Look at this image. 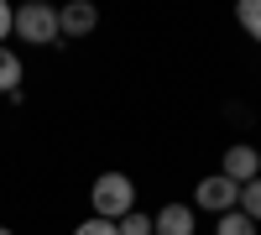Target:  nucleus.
Wrapping results in <instances>:
<instances>
[{"instance_id": "f257e3e1", "label": "nucleus", "mask_w": 261, "mask_h": 235, "mask_svg": "<svg viewBox=\"0 0 261 235\" xmlns=\"http://www.w3.org/2000/svg\"><path fill=\"white\" fill-rule=\"evenodd\" d=\"M94 215L99 220H110V225H120L130 209H136V183H130L125 173H99L94 178Z\"/></svg>"}, {"instance_id": "f03ea898", "label": "nucleus", "mask_w": 261, "mask_h": 235, "mask_svg": "<svg viewBox=\"0 0 261 235\" xmlns=\"http://www.w3.org/2000/svg\"><path fill=\"white\" fill-rule=\"evenodd\" d=\"M16 37H21V42H32V47H53V42L63 37L58 11H53V6H42V0H27V6L16 11Z\"/></svg>"}, {"instance_id": "7ed1b4c3", "label": "nucleus", "mask_w": 261, "mask_h": 235, "mask_svg": "<svg viewBox=\"0 0 261 235\" xmlns=\"http://www.w3.org/2000/svg\"><path fill=\"white\" fill-rule=\"evenodd\" d=\"M193 209H214V215H230V209H241V188H235L225 173L199 178V188H193Z\"/></svg>"}, {"instance_id": "20e7f679", "label": "nucleus", "mask_w": 261, "mask_h": 235, "mask_svg": "<svg viewBox=\"0 0 261 235\" xmlns=\"http://www.w3.org/2000/svg\"><path fill=\"white\" fill-rule=\"evenodd\" d=\"M220 173H225L235 188L256 183V178H261V152H256V146H230V152H225V162H220Z\"/></svg>"}, {"instance_id": "39448f33", "label": "nucleus", "mask_w": 261, "mask_h": 235, "mask_svg": "<svg viewBox=\"0 0 261 235\" xmlns=\"http://www.w3.org/2000/svg\"><path fill=\"white\" fill-rule=\"evenodd\" d=\"M58 27H63V37H89L99 27V11L89 6V0H73V6L58 11Z\"/></svg>"}, {"instance_id": "423d86ee", "label": "nucleus", "mask_w": 261, "mask_h": 235, "mask_svg": "<svg viewBox=\"0 0 261 235\" xmlns=\"http://www.w3.org/2000/svg\"><path fill=\"white\" fill-rule=\"evenodd\" d=\"M193 209L188 204H167V209H157L151 215V235H193Z\"/></svg>"}, {"instance_id": "0eeeda50", "label": "nucleus", "mask_w": 261, "mask_h": 235, "mask_svg": "<svg viewBox=\"0 0 261 235\" xmlns=\"http://www.w3.org/2000/svg\"><path fill=\"white\" fill-rule=\"evenodd\" d=\"M16 89H21V58L0 47V94H16Z\"/></svg>"}, {"instance_id": "6e6552de", "label": "nucleus", "mask_w": 261, "mask_h": 235, "mask_svg": "<svg viewBox=\"0 0 261 235\" xmlns=\"http://www.w3.org/2000/svg\"><path fill=\"white\" fill-rule=\"evenodd\" d=\"M235 21L251 32V42H261V0H241V6H235Z\"/></svg>"}, {"instance_id": "1a4fd4ad", "label": "nucleus", "mask_w": 261, "mask_h": 235, "mask_svg": "<svg viewBox=\"0 0 261 235\" xmlns=\"http://www.w3.org/2000/svg\"><path fill=\"white\" fill-rule=\"evenodd\" d=\"M214 235H256V225L241 215V209H230V215H220V225H214Z\"/></svg>"}, {"instance_id": "9d476101", "label": "nucleus", "mask_w": 261, "mask_h": 235, "mask_svg": "<svg viewBox=\"0 0 261 235\" xmlns=\"http://www.w3.org/2000/svg\"><path fill=\"white\" fill-rule=\"evenodd\" d=\"M241 215H246L251 225H261V178L241 188Z\"/></svg>"}, {"instance_id": "9b49d317", "label": "nucleus", "mask_w": 261, "mask_h": 235, "mask_svg": "<svg viewBox=\"0 0 261 235\" xmlns=\"http://www.w3.org/2000/svg\"><path fill=\"white\" fill-rule=\"evenodd\" d=\"M120 235H151V215H141V209H130V215L115 225Z\"/></svg>"}, {"instance_id": "f8f14e48", "label": "nucleus", "mask_w": 261, "mask_h": 235, "mask_svg": "<svg viewBox=\"0 0 261 235\" xmlns=\"http://www.w3.org/2000/svg\"><path fill=\"white\" fill-rule=\"evenodd\" d=\"M73 235H120V230H115L110 220H99V215H89V220H84V225H79Z\"/></svg>"}, {"instance_id": "ddd939ff", "label": "nucleus", "mask_w": 261, "mask_h": 235, "mask_svg": "<svg viewBox=\"0 0 261 235\" xmlns=\"http://www.w3.org/2000/svg\"><path fill=\"white\" fill-rule=\"evenodd\" d=\"M11 32H16V11H11V6H6V0H0V42H6V37H11Z\"/></svg>"}, {"instance_id": "4468645a", "label": "nucleus", "mask_w": 261, "mask_h": 235, "mask_svg": "<svg viewBox=\"0 0 261 235\" xmlns=\"http://www.w3.org/2000/svg\"><path fill=\"white\" fill-rule=\"evenodd\" d=\"M0 235H16V230H6V225H0Z\"/></svg>"}]
</instances>
